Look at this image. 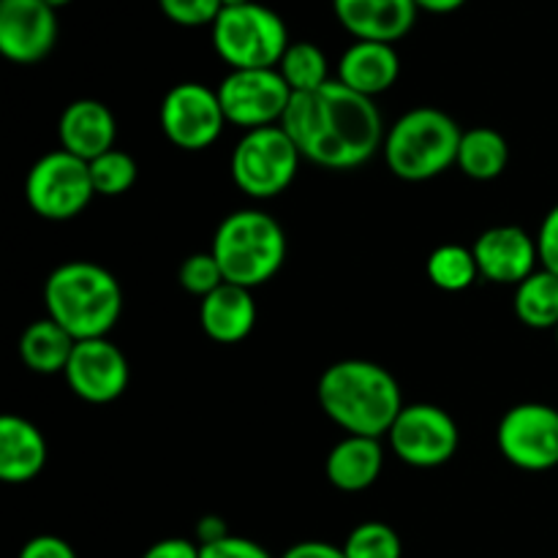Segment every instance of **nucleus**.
<instances>
[{
    "instance_id": "f257e3e1",
    "label": "nucleus",
    "mask_w": 558,
    "mask_h": 558,
    "mask_svg": "<svg viewBox=\"0 0 558 558\" xmlns=\"http://www.w3.org/2000/svg\"><path fill=\"white\" fill-rule=\"evenodd\" d=\"M281 129L300 156L325 169H357L385 147V120L374 98L330 80L319 90L294 93Z\"/></svg>"
},
{
    "instance_id": "f03ea898",
    "label": "nucleus",
    "mask_w": 558,
    "mask_h": 558,
    "mask_svg": "<svg viewBox=\"0 0 558 558\" xmlns=\"http://www.w3.org/2000/svg\"><path fill=\"white\" fill-rule=\"evenodd\" d=\"M319 407L349 436L390 434L403 409L396 376L371 360H341L322 374Z\"/></svg>"
},
{
    "instance_id": "7ed1b4c3",
    "label": "nucleus",
    "mask_w": 558,
    "mask_h": 558,
    "mask_svg": "<svg viewBox=\"0 0 558 558\" xmlns=\"http://www.w3.org/2000/svg\"><path fill=\"white\" fill-rule=\"evenodd\" d=\"M47 316L58 322L74 341L107 338L123 311L120 283L96 262H65L44 283Z\"/></svg>"
},
{
    "instance_id": "20e7f679",
    "label": "nucleus",
    "mask_w": 558,
    "mask_h": 558,
    "mask_svg": "<svg viewBox=\"0 0 558 558\" xmlns=\"http://www.w3.org/2000/svg\"><path fill=\"white\" fill-rule=\"evenodd\" d=\"M210 251L223 281L256 289L276 278L287 262V232L265 210H238L218 223Z\"/></svg>"
},
{
    "instance_id": "39448f33",
    "label": "nucleus",
    "mask_w": 558,
    "mask_h": 558,
    "mask_svg": "<svg viewBox=\"0 0 558 558\" xmlns=\"http://www.w3.org/2000/svg\"><path fill=\"white\" fill-rule=\"evenodd\" d=\"M463 131L436 107H417L401 114L385 136V161L396 178L425 183L458 163Z\"/></svg>"
},
{
    "instance_id": "423d86ee",
    "label": "nucleus",
    "mask_w": 558,
    "mask_h": 558,
    "mask_svg": "<svg viewBox=\"0 0 558 558\" xmlns=\"http://www.w3.org/2000/svg\"><path fill=\"white\" fill-rule=\"evenodd\" d=\"M289 44L287 22L262 3L223 9L213 22V47L232 71L278 69Z\"/></svg>"
},
{
    "instance_id": "0eeeda50",
    "label": "nucleus",
    "mask_w": 558,
    "mask_h": 558,
    "mask_svg": "<svg viewBox=\"0 0 558 558\" xmlns=\"http://www.w3.org/2000/svg\"><path fill=\"white\" fill-rule=\"evenodd\" d=\"M300 150L281 125L245 131L229 158L234 185L254 199H272L292 185L300 169Z\"/></svg>"
},
{
    "instance_id": "6e6552de",
    "label": "nucleus",
    "mask_w": 558,
    "mask_h": 558,
    "mask_svg": "<svg viewBox=\"0 0 558 558\" xmlns=\"http://www.w3.org/2000/svg\"><path fill=\"white\" fill-rule=\"evenodd\" d=\"M27 205L36 216L47 221H69L76 218L96 196L90 178V163L71 156L63 147L47 153L33 163L25 180Z\"/></svg>"
},
{
    "instance_id": "1a4fd4ad",
    "label": "nucleus",
    "mask_w": 558,
    "mask_h": 558,
    "mask_svg": "<svg viewBox=\"0 0 558 558\" xmlns=\"http://www.w3.org/2000/svg\"><path fill=\"white\" fill-rule=\"evenodd\" d=\"M292 87L278 69H243L229 71L218 85L227 123L240 125L245 131L281 125L289 104H292Z\"/></svg>"
},
{
    "instance_id": "9d476101",
    "label": "nucleus",
    "mask_w": 558,
    "mask_h": 558,
    "mask_svg": "<svg viewBox=\"0 0 558 558\" xmlns=\"http://www.w3.org/2000/svg\"><path fill=\"white\" fill-rule=\"evenodd\" d=\"M387 436H390L392 452L403 463L417 469H434L452 461L461 445L458 423L434 403L403 407Z\"/></svg>"
},
{
    "instance_id": "9b49d317",
    "label": "nucleus",
    "mask_w": 558,
    "mask_h": 558,
    "mask_svg": "<svg viewBox=\"0 0 558 558\" xmlns=\"http://www.w3.org/2000/svg\"><path fill=\"white\" fill-rule=\"evenodd\" d=\"M499 450L523 472H548L558 466V409L548 403H518L501 417L496 430Z\"/></svg>"
},
{
    "instance_id": "f8f14e48",
    "label": "nucleus",
    "mask_w": 558,
    "mask_h": 558,
    "mask_svg": "<svg viewBox=\"0 0 558 558\" xmlns=\"http://www.w3.org/2000/svg\"><path fill=\"white\" fill-rule=\"evenodd\" d=\"M227 125L218 90L199 82L174 85L161 104V131L180 150H205Z\"/></svg>"
},
{
    "instance_id": "ddd939ff",
    "label": "nucleus",
    "mask_w": 558,
    "mask_h": 558,
    "mask_svg": "<svg viewBox=\"0 0 558 558\" xmlns=\"http://www.w3.org/2000/svg\"><path fill=\"white\" fill-rule=\"evenodd\" d=\"M131 379L129 360L107 338L76 341L65 365V381L76 398L87 403H112L125 392Z\"/></svg>"
},
{
    "instance_id": "4468645a",
    "label": "nucleus",
    "mask_w": 558,
    "mask_h": 558,
    "mask_svg": "<svg viewBox=\"0 0 558 558\" xmlns=\"http://www.w3.org/2000/svg\"><path fill=\"white\" fill-rule=\"evenodd\" d=\"M58 41V16L44 0H0V52L20 65L41 63Z\"/></svg>"
},
{
    "instance_id": "2eb2a0df",
    "label": "nucleus",
    "mask_w": 558,
    "mask_h": 558,
    "mask_svg": "<svg viewBox=\"0 0 558 558\" xmlns=\"http://www.w3.org/2000/svg\"><path fill=\"white\" fill-rule=\"evenodd\" d=\"M474 259H477L480 276L490 283H518L526 281L539 262L537 240L521 227H494L485 229L474 243Z\"/></svg>"
},
{
    "instance_id": "dca6fc26",
    "label": "nucleus",
    "mask_w": 558,
    "mask_h": 558,
    "mask_svg": "<svg viewBox=\"0 0 558 558\" xmlns=\"http://www.w3.org/2000/svg\"><path fill=\"white\" fill-rule=\"evenodd\" d=\"M338 22L357 41L396 44L417 22L414 0H332Z\"/></svg>"
},
{
    "instance_id": "f3484780",
    "label": "nucleus",
    "mask_w": 558,
    "mask_h": 558,
    "mask_svg": "<svg viewBox=\"0 0 558 558\" xmlns=\"http://www.w3.org/2000/svg\"><path fill=\"white\" fill-rule=\"evenodd\" d=\"M60 147L82 161H96L104 153L114 150L118 123L107 104L96 98H80L63 109L58 123Z\"/></svg>"
},
{
    "instance_id": "a211bd4d",
    "label": "nucleus",
    "mask_w": 558,
    "mask_h": 558,
    "mask_svg": "<svg viewBox=\"0 0 558 558\" xmlns=\"http://www.w3.org/2000/svg\"><path fill=\"white\" fill-rule=\"evenodd\" d=\"M401 74V58L392 44L354 41L338 60V82L374 98L390 90Z\"/></svg>"
},
{
    "instance_id": "6ab92c4d",
    "label": "nucleus",
    "mask_w": 558,
    "mask_h": 558,
    "mask_svg": "<svg viewBox=\"0 0 558 558\" xmlns=\"http://www.w3.org/2000/svg\"><path fill=\"white\" fill-rule=\"evenodd\" d=\"M47 466V439L25 417L5 414L0 420V480L22 485L36 480Z\"/></svg>"
},
{
    "instance_id": "aec40b11",
    "label": "nucleus",
    "mask_w": 558,
    "mask_h": 558,
    "mask_svg": "<svg viewBox=\"0 0 558 558\" xmlns=\"http://www.w3.org/2000/svg\"><path fill=\"white\" fill-rule=\"evenodd\" d=\"M199 322L207 338L216 343H240L256 325V303L251 289L221 283L199 305Z\"/></svg>"
},
{
    "instance_id": "412c9836",
    "label": "nucleus",
    "mask_w": 558,
    "mask_h": 558,
    "mask_svg": "<svg viewBox=\"0 0 558 558\" xmlns=\"http://www.w3.org/2000/svg\"><path fill=\"white\" fill-rule=\"evenodd\" d=\"M381 466H385V456H381L379 439L347 436L332 447L325 469L332 488L343 494H360L379 480Z\"/></svg>"
},
{
    "instance_id": "4be33fe9",
    "label": "nucleus",
    "mask_w": 558,
    "mask_h": 558,
    "mask_svg": "<svg viewBox=\"0 0 558 558\" xmlns=\"http://www.w3.org/2000/svg\"><path fill=\"white\" fill-rule=\"evenodd\" d=\"M76 341L47 316L25 327L20 338V357L33 374H65L71 354H74Z\"/></svg>"
},
{
    "instance_id": "5701e85b",
    "label": "nucleus",
    "mask_w": 558,
    "mask_h": 558,
    "mask_svg": "<svg viewBox=\"0 0 558 558\" xmlns=\"http://www.w3.org/2000/svg\"><path fill=\"white\" fill-rule=\"evenodd\" d=\"M510 161V145L505 136L494 129H472L463 131L461 150H458V167L466 178L488 183L501 178Z\"/></svg>"
},
{
    "instance_id": "b1692460",
    "label": "nucleus",
    "mask_w": 558,
    "mask_h": 558,
    "mask_svg": "<svg viewBox=\"0 0 558 558\" xmlns=\"http://www.w3.org/2000/svg\"><path fill=\"white\" fill-rule=\"evenodd\" d=\"M515 316L532 330L558 327V276L550 270L532 272L515 287Z\"/></svg>"
},
{
    "instance_id": "393cba45",
    "label": "nucleus",
    "mask_w": 558,
    "mask_h": 558,
    "mask_svg": "<svg viewBox=\"0 0 558 558\" xmlns=\"http://www.w3.org/2000/svg\"><path fill=\"white\" fill-rule=\"evenodd\" d=\"M425 272H428V281L436 289H441V292H463V289H469L477 281L480 267L472 248H463V245H439L428 256Z\"/></svg>"
},
{
    "instance_id": "a878e982",
    "label": "nucleus",
    "mask_w": 558,
    "mask_h": 558,
    "mask_svg": "<svg viewBox=\"0 0 558 558\" xmlns=\"http://www.w3.org/2000/svg\"><path fill=\"white\" fill-rule=\"evenodd\" d=\"M278 71L287 80V85L292 87V93L319 90L322 85L330 82V69H327L325 52L311 41L289 44L287 54L278 63Z\"/></svg>"
},
{
    "instance_id": "bb28decb",
    "label": "nucleus",
    "mask_w": 558,
    "mask_h": 558,
    "mask_svg": "<svg viewBox=\"0 0 558 558\" xmlns=\"http://www.w3.org/2000/svg\"><path fill=\"white\" fill-rule=\"evenodd\" d=\"M343 554L347 558H401L403 545L392 526L381 521H365L349 532Z\"/></svg>"
},
{
    "instance_id": "cd10ccee",
    "label": "nucleus",
    "mask_w": 558,
    "mask_h": 558,
    "mask_svg": "<svg viewBox=\"0 0 558 558\" xmlns=\"http://www.w3.org/2000/svg\"><path fill=\"white\" fill-rule=\"evenodd\" d=\"M93 189L101 196H120L136 183V161L123 150H109L90 161Z\"/></svg>"
},
{
    "instance_id": "c85d7f7f",
    "label": "nucleus",
    "mask_w": 558,
    "mask_h": 558,
    "mask_svg": "<svg viewBox=\"0 0 558 558\" xmlns=\"http://www.w3.org/2000/svg\"><path fill=\"white\" fill-rule=\"evenodd\" d=\"M180 283H183L185 292L205 300L207 294H213L227 281H223V272L221 267H218L213 251H205V254H191L189 259L183 262V267H180Z\"/></svg>"
},
{
    "instance_id": "c756f323",
    "label": "nucleus",
    "mask_w": 558,
    "mask_h": 558,
    "mask_svg": "<svg viewBox=\"0 0 558 558\" xmlns=\"http://www.w3.org/2000/svg\"><path fill=\"white\" fill-rule=\"evenodd\" d=\"M158 5H161L167 20L183 27H213V22L223 11L221 0H158Z\"/></svg>"
},
{
    "instance_id": "7c9ffc66",
    "label": "nucleus",
    "mask_w": 558,
    "mask_h": 558,
    "mask_svg": "<svg viewBox=\"0 0 558 558\" xmlns=\"http://www.w3.org/2000/svg\"><path fill=\"white\" fill-rule=\"evenodd\" d=\"M199 558H272V556L267 554L259 543H254V539L232 537V534H227V537L199 545Z\"/></svg>"
},
{
    "instance_id": "2f4dec72",
    "label": "nucleus",
    "mask_w": 558,
    "mask_h": 558,
    "mask_svg": "<svg viewBox=\"0 0 558 558\" xmlns=\"http://www.w3.org/2000/svg\"><path fill=\"white\" fill-rule=\"evenodd\" d=\"M537 251L543 270H550L558 276V205L545 216L543 227H539Z\"/></svg>"
},
{
    "instance_id": "473e14b6",
    "label": "nucleus",
    "mask_w": 558,
    "mask_h": 558,
    "mask_svg": "<svg viewBox=\"0 0 558 558\" xmlns=\"http://www.w3.org/2000/svg\"><path fill=\"white\" fill-rule=\"evenodd\" d=\"M20 558H76V554L63 537L41 534V537H33L31 543H25V548L20 550Z\"/></svg>"
},
{
    "instance_id": "72a5a7b5",
    "label": "nucleus",
    "mask_w": 558,
    "mask_h": 558,
    "mask_svg": "<svg viewBox=\"0 0 558 558\" xmlns=\"http://www.w3.org/2000/svg\"><path fill=\"white\" fill-rule=\"evenodd\" d=\"M142 558H199V545H194L191 539L183 537L161 539V543H156L153 548H147Z\"/></svg>"
},
{
    "instance_id": "f704fd0d",
    "label": "nucleus",
    "mask_w": 558,
    "mask_h": 558,
    "mask_svg": "<svg viewBox=\"0 0 558 558\" xmlns=\"http://www.w3.org/2000/svg\"><path fill=\"white\" fill-rule=\"evenodd\" d=\"M281 558H347V554H343V548H336V545L308 539V543L292 545Z\"/></svg>"
},
{
    "instance_id": "c9c22d12",
    "label": "nucleus",
    "mask_w": 558,
    "mask_h": 558,
    "mask_svg": "<svg viewBox=\"0 0 558 558\" xmlns=\"http://www.w3.org/2000/svg\"><path fill=\"white\" fill-rule=\"evenodd\" d=\"M420 11H430V14H452V11L463 9L466 0H414Z\"/></svg>"
},
{
    "instance_id": "e433bc0d",
    "label": "nucleus",
    "mask_w": 558,
    "mask_h": 558,
    "mask_svg": "<svg viewBox=\"0 0 558 558\" xmlns=\"http://www.w3.org/2000/svg\"><path fill=\"white\" fill-rule=\"evenodd\" d=\"M245 3H254V0H221L223 9H238V5H245Z\"/></svg>"
},
{
    "instance_id": "4c0bfd02",
    "label": "nucleus",
    "mask_w": 558,
    "mask_h": 558,
    "mask_svg": "<svg viewBox=\"0 0 558 558\" xmlns=\"http://www.w3.org/2000/svg\"><path fill=\"white\" fill-rule=\"evenodd\" d=\"M44 3H47V5H52V9L58 11V9H63V5H69L71 0H44Z\"/></svg>"
},
{
    "instance_id": "58836bf2",
    "label": "nucleus",
    "mask_w": 558,
    "mask_h": 558,
    "mask_svg": "<svg viewBox=\"0 0 558 558\" xmlns=\"http://www.w3.org/2000/svg\"><path fill=\"white\" fill-rule=\"evenodd\" d=\"M556 341H558V327H556Z\"/></svg>"
}]
</instances>
